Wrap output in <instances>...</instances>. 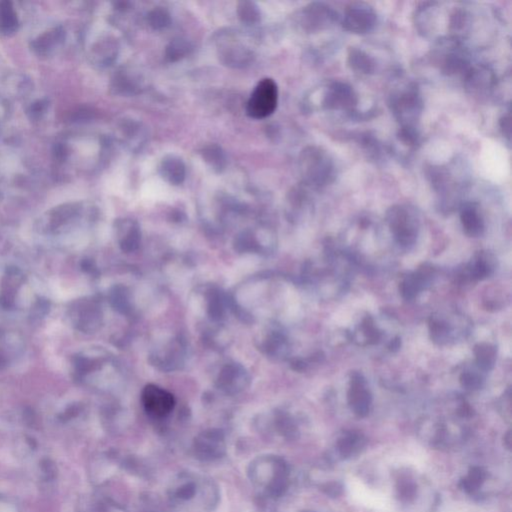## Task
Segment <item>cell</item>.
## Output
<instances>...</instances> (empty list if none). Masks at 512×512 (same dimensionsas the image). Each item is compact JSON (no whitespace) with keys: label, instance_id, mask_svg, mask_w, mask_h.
<instances>
[{"label":"cell","instance_id":"cell-4","mask_svg":"<svg viewBox=\"0 0 512 512\" xmlns=\"http://www.w3.org/2000/svg\"><path fill=\"white\" fill-rule=\"evenodd\" d=\"M141 399L146 412L156 419L167 417L176 405V401L171 392L155 385L144 387Z\"/></svg>","mask_w":512,"mask_h":512},{"label":"cell","instance_id":"cell-30","mask_svg":"<svg viewBox=\"0 0 512 512\" xmlns=\"http://www.w3.org/2000/svg\"><path fill=\"white\" fill-rule=\"evenodd\" d=\"M417 488L410 481H401L398 486V495L401 499L410 500L414 497Z\"/></svg>","mask_w":512,"mask_h":512},{"label":"cell","instance_id":"cell-6","mask_svg":"<svg viewBox=\"0 0 512 512\" xmlns=\"http://www.w3.org/2000/svg\"><path fill=\"white\" fill-rule=\"evenodd\" d=\"M220 61L231 68H243L254 63V54L238 41H228L218 48Z\"/></svg>","mask_w":512,"mask_h":512},{"label":"cell","instance_id":"cell-5","mask_svg":"<svg viewBox=\"0 0 512 512\" xmlns=\"http://www.w3.org/2000/svg\"><path fill=\"white\" fill-rule=\"evenodd\" d=\"M389 224L396 234L397 241L401 245H408L415 240L417 228L410 211L403 206L392 208L389 213Z\"/></svg>","mask_w":512,"mask_h":512},{"label":"cell","instance_id":"cell-24","mask_svg":"<svg viewBox=\"0 0 512 512\" xmlns=\"http://www.w3.org/2000/svg\"><path fill=\"white\" fill-rule=\"evenodd\" d=\"M329 98L332 105L339 107V103H341V105H346V103L350 102L352 98V94L350 89L346 88L344 86H335L332 88V96Z\"/></svg>","mask_w":512,"mask_h":512},{"label":"cell","instance_id":"cell-31","mask_svg":"<svg viewBox=\"0 0 512 512\" xmlns=\"http://www.w3.org/2000/svg\"><path fill=\"white\" fill-rule=\"evenodd\" d=\"M323 492L325 495H329V497H339L342 492V486L339 482H330V483H326L325 486H323Z\"/></svg>","mask_w":512,"mask_h":512},{"label":"cell","instance_id":"cell-14","mask_svg":"<svg viewBox=\"0 0 512 512\" xmlns=\"http://www.w3.org/2000/svg\"><path fill=\"white\" fill-rule=\"evenodd\" d=\"M192 50H194V47L187 39L183 38H174L165 47V59L169 63H178V61L192 54Z\"/></svg>","mask_w":512,"mask_h":512},{"label":"cell","instance_id":"cell-17","mask_svg":"<svg viewBox=\"0 0 512 512\" xmlns=\"http://www.w3.org/2000/svg\"><path fill=\"white\" fill-rule=\"evenodd\" d=\"M17 29V17L13 4L8 1L0 3V31L6 36L15 33Z\"/></svg>","mask_w":512,"mask_h":512},{"label":"cell","instance_id":"cell-22","mask_svg":"<svg viewBox=\"0 0 512 512\" xmlns=\"http://www.w3.org/2000/svg\"><path fill=\"white\" fill-rule=\"evenodd\" d=\"M277 431L279 435L288 440H295L298 437V429L295 422L288 415H280L277 419Z\"/></svg>","mask_w":512,"mask_h":512},{"label":"cell","instance_id":"cell-29","mask_svg":"<svg viewBox=\"0 0 512 512\" xmlns=\"http://www.w3.org/2000/svg\"><path fill=\"white\" fill-rule=\"evenodd\" d=\"M491 272V267L484 259L479 258L472 266V275L474 279H483Z\"/></svg>","mask_w":512,"mask_h":512},{"label":"cell","instance_id":"cell-27","mask_svg":"<svg viewBox=\"0 0 512 512\" xmlns=\"http://www.w3.org/2000/svg\"><path fill=\"white\" fill-rule=\"evenodd\" d=\"M57 39H61V32L55 29L54 31L48 32L45 36H41L39 40L36 41V48L39 50L50 49L55 42H57Z\"/></svg>","mask_w":512,"mask_h":512},{"label":"cell","instance_id":"cell-15","mask_svg":"<svg viewBox=\"0 0 512 512\" xmlns=\"http://www.w3.org/2000/svg\"><path fill=\"white\" fill-rule=\"evenodd\" d=\"M123 132H125L128 146L133 150H139L146 143L148 134H146V128L142 126L141 123L134 121H128V123L123 126Z\"/></svg>","mask_w":512,"mask_h":512},{"label":"cell","instance_id":"cell-2","mask_svg":"<svg viewBox=\"0 0 512 512\" xmlns=\"http://www.w3.org/2000/svg\"><path fill=\"white\" fill-rule=\"evenodd\" d=\"M279 103V87L272 78H264L257 84L247 104L250 118L264 119L272 116Z\"/></svg>","mask_w":512,"mask_h":512},{"label":"cell","instance_id":"cell-8","mask_svg":"<svg viewBox=\"0 0 512 512\" xmlns=\"http://www.w3.org/2000/svg\"><path fill=\"white\" fill-rule=\"evenodd\" d=\"M158 172L163 180L174 187L183 185L187 178V166L183 160L176 155L163 157L158 166Z\"/></svg>","mask_w":512,"mask_h":512},{"label":"cell","instance_id":"cell-13","mask_svg":"<svg viewBox=\"0 0 512 512\" xmlns=\"http://www.w3.org/2000/svg\"><path fill=\"white\" fill-rule=\"evenodd\" d=\"M429 273L419 272L404 279L401 284V293L406 300H413L428 282Z\"/></svg>","mask_w":512,"mask_h":512},{"label":"cell","instance_id":"cell-7","mask_svg":"<svg viewBox=\"0 0 512 512\" xmlns=\"http://www.w3.org/2000/svg\"><path fill=\"white\" fill-rule=\"evenodd\" d=\"M371 392L364 387V380H362V375L355 374L351 385L350 391H348V403H350L351 410L359 417H366L371 410Z\"/></svg>","mask_w":512,"mask_h":512},{"label":"cell","instance_id":"cell-11","mask_svg":"<svg viewBox=\"0 0 512 512\" xmlns=\"http://www.w3.org/2000/svg\"><path fill=\"white\" fill-rule=\"evenodd\" d=\"M201 155L206 164L217 173H222L226 169L228 160L224 148L218 144H208L204 146L201 150Z\"/></svg>","mask_w":512,"mask_h":512},{"label":"cell","instance_id":"cell-9","mask_svg":"<svg viewBox=\"0 0 512 512\" xmlns=\"http://www.w3.org/2000/svg\"><path fill=\"white\" fill-rule=\"evenodd\" d=\"M374 15L369 8L357 6L350 9L346 16V24L350 31L364 32L369 31L374 24Z\"/></svg>","mask_w":512,"mask_h":512},{"label":"cell","instance_id":"cell-21","mask_svg":"<svg viewBox=\"0 0 512 512\" xmlns=\"http://www.w3.org/2000/svg\"><path fill=\"white\" fill-rule=\"evenodd\" d=\"M148 24L155 31H162L171 24V16L166 9L156 8L149 11Z\"/></svg>","mask_w":512,"mask_h":512},{"label":"cell","instance_id":"cell-10","mask_svg":"<svg viewBox=\"0 0 512 512\" xmlns=\"http://www.w3.org/2000/svg\"><path fill=\"white\" fill-rule=\"evenodd\" d=\"M460 217L463 228L468 235L479 236L483 233V220L475 204H465L461 210Z\"/></svg>","mask_w":512,"mask_h":512},{"label":"cell","instance_id":"cell-12","mask_svg":"<svg viewBox=\"0 0 512 512\" xmlns=\"http://www.w3.org/2000/svg\"><path fill=\"white\" fill-rule=\"evenodd\" d=\"M364 436L359 433H348L337 442V450L342 458H350L365 447Z\"/></svg>","mask_w":512,"mask_h":512},{"label":"cell","instance_id":"cell-1","mask_svg":"<svg viewBox=\"0 0 512 512\" xmlns=\"http://www.w3.org/2000/svg\"><path fill=\"white\" fill-rule=\"evenodd\" d=\"M249 476L256 486H263V497H281L288 488L289 466L279 456H259L250 463Z\"/></svg>","mask_w":512,"mask_h":512},{"label":"cell","instance_id":"cell-23","mask_svg":"<svg viewBox=\"0 0 512 512\" xmlns=\"http://www.w3.org/2000/svg\"><path fill=\"white\" fill-rule=\"evenodd\" d=\"M202 497H203V504L208 506V509H215L218 504V489L213 482L208 481V483L204 484V488L202 489Z\"/></svg>","mask_w":512,"mask_h":512},{"label":"cell","instance_id":"cell-26","mask_svg":"<svg viewBox=\"0 0 512 512\" xmlns=\"http://www.w3.org/2000/svg\"><path fill=\"white\" fill-rule=\"evenodd\" d=\"M196 493L197 484L194 481H187L176 488V497L183 502H187V500L192 499Z\"/></svg>","mask_w":512,"mask_h":512},{"label":"cell","instance_id":"cell-28","mask_svg":"<svg viewBox=\"0 0 512 512\" xmlns=\"http://www.w3.org/2000/svg\"><path fill=\"white\" fill-rule=\"evenodd\" d=\"M460 382L463 387L470 390L479 389L482 385L481 376L474 373H470V371L463 373L460 378Z\"/></svg>","mask_w":512,"mask_h":512},{"label":"cell","instance_id":"cell-32","mask_svg":"<svg viewBox=\"0 0 512 512\" xmlns=\"http://www.w3.org/2000/svg\"><path fill=\"white\" fill-rule=\"evenodd\" d=\"M504 442L505 445H506L507 449H511V431H509V433H507L506 435L504 436Z\"/></svg>","mask_w":512,"mask_h":512},{"label":"cell","instance_id":"cell-33","mask_svg":"<svg viewBox=\"0 0 512 512\" xmlns=\"http://www.w3.org/2000/svg\"><path fill=\"white\" fill-rule=\"evenodd\" d=\"M302 512H311V511H302Z\"/></svg>","mask_w":512,"mask_h":512},{"label":"cell","instance_id":"cell-25","mask_svg":"<svg viewBox=\"0 0 512 512\" xmlns=\"http://www.w3.org/2000/svg\"><path fill=\"white\" fill-rule=\"evenodd\" d=\"M39 468H40L41 474L45 481H52L56 479L59 470L52 459L48 458L41 459L39 463Z\"/></svg>","mask_w":512,"mask_h":512},{"label":"cell","instance_id":"cell-20","mask_svg":"<svg viewBox=\"0 0 512 512\" xmlns=\"http://www.w3.org/2000/svg\"><path fill=\"white\" fill-rule=\"evenodd\" d=\"M486 479V474L481 467L474 466L468 472L467 476L463 479L459 483L460 488H463L465 492L474 493L477 489L481 488L482 483Z\"/></svg>","mask_w":512,"mask_h":512},{"label":"cell","instance_id":"cell-19","mask_svg":"<svg viewBox=\"0 0 512 512\" xmlns=\"http://www.w3.org/2000/svg\"><path fill=\"white\" fill-rule=\"evenodd\" d=\"M479 366L483 371H490L497 360V350L495 346L488 343L479 344L474 350Z\"/></svg>","mask_w":512,"mask_h":512},{"label":"cell","instance_id":"cell-16","mask_svg":"<svg viewBox=\"0 0 512 512\" xmlns=\"http://www.w3.org/2000/svg\"><path fill=\"white\" fill-rule=\"evenodd\" d=\"M141 84H140L139 78L132 75L128 71L119 73L114 79V89L117 93L123 94V95H133L139 93Z\"/></svg>","mask_w":512,"mask_h":512},{"label":"cell","instance_id":"cell-3","mask_svg":"<svg viewBox=\"0 0 512 512\" xmlns=\"http://www.w3.org/2000/svg\"><path fill=\"white\" fill-rule=\"evenodd\" d=\"M195 458L202 463H213L226 454V443L224 431L211 428L202 431L195 437L194 445Z\"/></svg>","mask_w":512,"mask_h":512},{"label":"cell","instance_id":"cell-18","mask_svg":"<svg viewBox=\"0 0 512 512\" xmlns=\"http://www.w3.org/2000/svg\"><path fill=\"white\" fill-rule=\"evenodd\" d=\"M238 18L242 24L247 25H256L261 22V11L256 2L241 1L238 6Z\"/></svg>","mask_w":512,"mask_h":512}]
</instances>
